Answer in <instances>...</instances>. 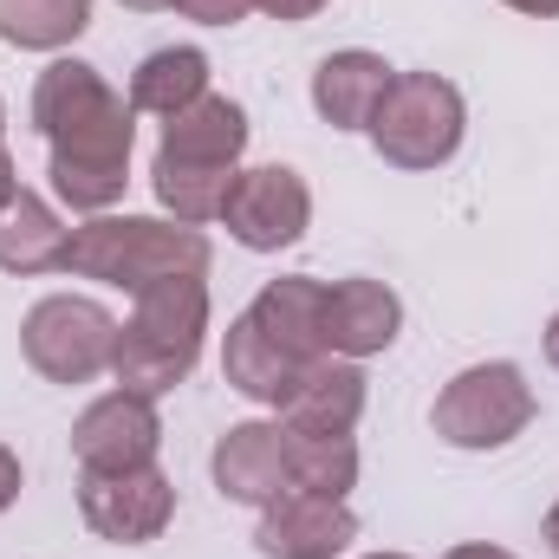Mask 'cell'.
I'll return each instance as SVG.
<instances>
[{"label":"cell","instance_id":"cell-18","mask_svg":"<svg viewBox=\"0 0 559 559\" xmlns=\"http://www.w3.org/2000/svg\"><path fill=\"white\" fill-rule=\"evenodd\" d=\"M222 378L241 391V397H254V404H274L293 391V378H299V358L293 352H280L274 338L241 312V319H228V345H222Z\"/></svg>","mask_w":559,"mask_h":559},{"label":"cell","instance_id":"cell-10","mask_svg":"<svg viewBox=\"0 0 559 559\" xmlns=\"http://www.w3.org/2000/svg\"><path fill=\"white\" fill-rule=\"evenodd\" d=\"M358 540V514L345 501H319V495H274L261 508L254 547L267 559H338Z\"/></svg>","mask_w":559,"mask_h":559},{"label":"cell","instance_id":"cell-9","mask_svg":"<svg viewBox=\"0 0 559 559\" xmlns=\"http://www.w3.org/2000/svg\"><path fill=\"white\" fill-rule=\"evenodd\" d=\"M156 442H163V417H156L150 397H131V391H111V397L85 404L79 423H72V455L92 475L150 468L156 462Z\"/></svg>","mask_w":559,"mask_h":559},{"label":"cell","instance_id":"cell-8","mask_svg":"<svg viewBox=\"0 0 559 559\" xmlns=\"http://www.w3.org/2000/svg\"><path fill=\"white\" fill-rule=\"evenodd\" d=\"M222 222H228V235H235L241 248L280 254V248H293V241L306 235V222H312V189H306V176L286 169V163L241 169L235 189H228Z\"/></svg>","mask_w":559,"mask_h":559},{"label":"cell","instance_id":"cell-31","mask_svg":"<svg viewBox=\"0 0 559 559\" xmlns=\"http://www.w3.org/2000/svg\"><path fill=\"white\" fill-rule=\"evenodd\" d=\"M131 13H156V7H169V0H124Z\"/></svg>","mask_w":559,"mask_h":559},{"label":"cell","instance_id":"cell-23","mask_svg":"<svg viewBox=\"0 0 559 559\" xmlns=\"http://www.w3.org/2000/svg\"><path fill=\"white\" fill-rule=\"evenodd\" d=\"M182 20H195V26H235V20H248L254 13V0H169Z\"/></svg>","mask_w":559,"mask_h":559},{"label":"cell","instance_id":"cell-19","mask_svg":"<svg viewBox=\"0 0 559 559\" xmlns=\"http://www.w3.org/2000/svg\"><path fill=\"white\" fill-rule=\"evenodd\" d=\"M195 98H209V59L195 46H163V52H150L138 72H131V111L176 118Z\"/></svg>","mask_w":559,"mask_h":559},{"label":"cell","instance_id":"cell-20","mask_svg":"<svg viewBox=\"0 0 559 559\" xmlns=\"http://www.w3.org/2000/svg\"><path fill=\"white\" fill-rule=\"evenodd\" d=\"M235 176H241V169H209V163H176V156H156V163H150L156 202H163L176 222H189V228H202V222H222Z\"/></svg>","mask_w":559,"mask_h":559},{"label":"cell","instance_id":"cell-26","mask_svg":"<svg viewBox=\"0 0 559 559\" xmlns=\"http://www.w3.org/2000/svg\"><path fill=\"white\" fill-rule=\"evenodd\" d=\"M442 559H514L508 547H488V540H468V547H449Z\"/></svg>","mask_w":559,"mask_h":559},{"label":"cell","instance_id":"cell-6","mask_svg":"<svg viewBox=\"0 0 559 559\" xmlns=\"http://www.w3.org/2000/svg\"><path fill=\"white\" fill-rule=\"evenodd\" d=\"M111 345L118 319L79 293H52L20 319V352L46 384H92L98 371H111Z\"/></svg>","mask_w":559,"mask_h":559},{"label":"cell","instance_id":"cell-27","mask_svg":"<svg viewBox=\"0 0 559 559\" xmlns=\"http://www.w3.org/2000/svg\"><path fill=\"white\" fill-rule=\"evenodd\" d=\"M13 195H20V169H13V156L0 150V209H7Z\"/></svg>","mask_w":559,"mask_h":559},{"label":"cell","instance_id":"cell-32","mask_svg":"<svg viewBox=\"0 0 559 559\" xmlns=\"http://www.w3.org/2000/svg\"><path fill=\"white\" fill-rule=\"evenodd\" d=\"M371 559H411V554H371Z\"/></svg>","mask_w":559,"mask_h":559},{"label":"cell","instance_id":"cell-29","mask_svg":"<svg viewBox=\"0 0 559 559\" xmlns=\"http://www.w3.org/2000/svg\"><path fill=\"white\" fill-rule=\"evenodd\" d=\"M547 365H554V371H559V312H554V319H547Z\"/></svg>","mask_w":559,"mask_h":559},{"label":"cell","instance_id":"cell-3","mask_svg":"<svg viewBox=\"0 0 559 559\" xmlns=\"http://www.w3.org/2000/svg\"><path fill=\"white\" fill-rule=\"evenodd\" d=\"M66 274L143 293L156 280L209 274V235L189 222H156V215H92L85 228H72Z\"/></svg>","mask_w":559,"mask_h":559},{"label":"cell","instance_id":"cell-22","mask_svg":"<svg viewBox=\"0 0 559 559\" xmlns=\"http://www.w3.org/2000/svg\"><path fill=\"white\" fill-rule=\"evenodd\" d=\"M293 436V429H286ZM358 481V442L352 436H293V468L286 488L293 495H319V501H345Z\"/></svg>","mask_w":559,"mask_h":559},{"label":"cell","instance_id":"cell-1","mask_svg":"<svg viewBox=\"0 0 559 559\" xmlns=\"http://www.w3.org/2000/svg\"><path fill=\"white\" fill-rule=\"evenodd\" d=\"M33 131L52 143V195L79 215H105L131 182L138 111L85 59H52L33 85Z\"/></svg>","mask_w":559,"mask_h":559},{"label":"cell","instance_id":"cell-11","mask_svg":"<svg viewBox=\"0 0 559 559\" xmlns=\"http://www.w3.org/2000/svg\"><path fill=\"white\" fill-rule=\"evenodd\" d=\"M215 488L241 508H267L274 495H286V468H293V436L286 423H235L215 442Z\"/></svg>","mask_w":559,"mask_h":559},{"label":"cell","instance_id":"cell-13","mask_svg":"<svg viewBox=\"0 0 559 559\" xmlns=\"http://www.w3.org/2000/svg\"><path fill=\"white\" fill-rule=\"evenodd\" d=\"M325 352L332 358H371V352H391L397 332H404V299L384 286V280H338L325 286Z\"/></svg>","mask_w":559,"mask_h":559},{"label":"cell","instance_id":"cell-15","mask_svg":"<svg viewBox=\"0 0 559 559\" xmlns=\"http://www.w3.org/2000/svg\"><path fill=\"white\" fill-rule=\"evenodd\" d=\"M248 150V111L222 92L195 98L189 111L163 118V143L156 156H176V163H209V169H235Z\"/></svg>","mask_w":559,"mask_h":559},{"label":"cell","instance_id":"cell-30","mask_svg":"<svg viewBox=\"0 0 559 559\" xmlns=\"http://www.w3.org/2000/svg\"><path fill=\"white\" fill-rule=\"evenodd\" d=\"M547 547H554V559H559V508L547 514Z\"/></svg>","mask_w":559,"mask_h":559},{"label":"cell","instance_id":"cell-28","mask_svg":"<svg viewBox=\"0 0 559 559\" xmlns=\"http://www.w3.org/2000/svg\"><path fill=\"white\" fill-rule=\"evenodd\" d=\"M514 13H534V20H554L559 13V0H508Z\"/></svg>","mask_w":559,"mask_h":559},{"label":"cell","instance_id":"cell-4","mask_svg":"<svg viewBox=\"0 0 559 559\" xmlns=\"http://www.w3.org/2000/svg\"><path fill=\"white\" fill-rule=\"evenodd\" d=\"M462 131H468V105L436 72H397L371 118V143L391 169H442L462 150Z\"/></svg>","mask_w":559,"mask_h":559},{"label":"cell","instance_id":"cell-7","mask_svg":"<svg viewBox=\"0 0 559 559\" xmlns=\"http://www.w3.org/2000/svg\"><path fill=\"white\" fill-rule=\"evenodd\" d=\"M79 514L111 547H150L176 521V481L156 462L150 468H118V475L79 468Z\"/></svg>","mask_w":559,"mask_h":559},{"label":"cell","instance_id":"cell-21","mask_svg":"<svg viewBox=\"0 0 559 559\" xmlns=\"http://www.w3.org/2000/svg\"><path fill=\"white\" fill-rule=\"evenodd\" d=\"M92 26V0H0V39L20 52H66Z\"/></svg>","mask_w":559,"mask_h":559},{"label":"cell","instance_id":"cell-33","mask_svg":"<svg viewBox=\"0 0 559 559\" xmlns=\"http://www.w3.org/2000/svg\"><path fill=\"white\" fill-rule=\"evenodd\" d=\"M0 131H7V105H0Z\"/></svg>","mask_w":559,"mask_h":559},{"label":"cell","instance_id":"cell-2","mask_svg":"<svg viewBox=\"0 0 559 559\" xmlns=\"http://www.w3.org/2000/svg\"><path fill=\"white\" fill-rule=\"evenodd\" d=\"M202 332H209V286L202 274H176L143 286L131 319L118 325V345H111V378L118 391L131 397H163L176 391L195 358H202Z\"/></svg>","mask_w":559,"mask_h":559},{"label":"cell","instance_id":"cell-12","mask_svg":"<svg viewBox=\"0 0 559 559\" xmlns=\"http://www.w3.org/2000/svg\"><path fill=\"white\" fill-rule=\"evenodd\" d=\"M365 417V371H358V358H312V365H299V378H293V391L280 397V423L293 429V436H352Z\"/></svg>","mask_w":559,"mask_h":559},{"label":"cell","instance_id":"cell-5","mask_svg":"<svg viewBox=\"0 0 559 559\" xmlns=\"http://www.w3.org/2000/svg\"><path fill=\"white\" fill-rule=\"evenodd\" d=\"M534 384L521 378V365H508V358H495V365H468V371H455L449 384H442V397H436V436L449 442V449H508L527 423H534Z\"/></svg>","mask_w":559,"mask_h":559},{"label":"cell","instance_id":"cell-16","mask_svg":"<svg viewBox=\"0 0 559 559\" xmlns=\"http://www.w3.org/2000/svg\"><path fill=\"white\" fill-rule=\"evenodd\" d=\"M248 319L274 338L280 352H293L299 365L325 358V332H319V319H325V286H319L312 274H280V280H267V286L254 293Z\"/></svg>","mask_w":559,"mask_h":559},{"label":"cell","instance_id":"cell-14","mask_svg":"<svg viewBox=\"0 0 559 559\" xmlns=\"http://www.w3.org/2000/svg\"><path fill=\"white\" fill-rule=\"evenodd\" d=\"M391 66L365 46H345V52H325L319 72H312V111L332 124V131H371L384 92H391Z\"/></svg>","mask_w":559,"mask_h":559},{"label":"cell","instance_id":"cell-24","mask_svg":"<svg viewBox=\"0 0 559 559\" xmlns=\"http://www.w3.org/2000/svg\"><path fill=\"white\" fill-rule=\"evenodd\" d=\"M267 20H286V26H299V20H312L319 7H332V0H254Z\"/></svg>","mask_w":559,"mask_h":559},{"label":"cell","instance_id":"cell-17","mask_svg":"<svg viewBox=\"0 0 559 559\" xmlns=\"http://www.w3.org/2000/svg\"><path fill=\"white\" fill-rule=\"evenodd\" d=\"M66 248H72V228H59L46 195L20 189L0 209V274H66Z\"/></svg>","mask_w":559,"mask_h":559},{"label":"cell","instance_id":"cell-25","mask_svg":"<svg viewBox=\"0 0 559 559\" xmlns=\"http://www.w3.org/2000/svg\"><path fill=\"white\" fill-rule=\"evenodd\" d=\"M20 481H26V475H20V455H13V449L0 442V514H7L13 501H20Z\"/></svg>","mask_w":559,"mask_h":559}]
</instances>
